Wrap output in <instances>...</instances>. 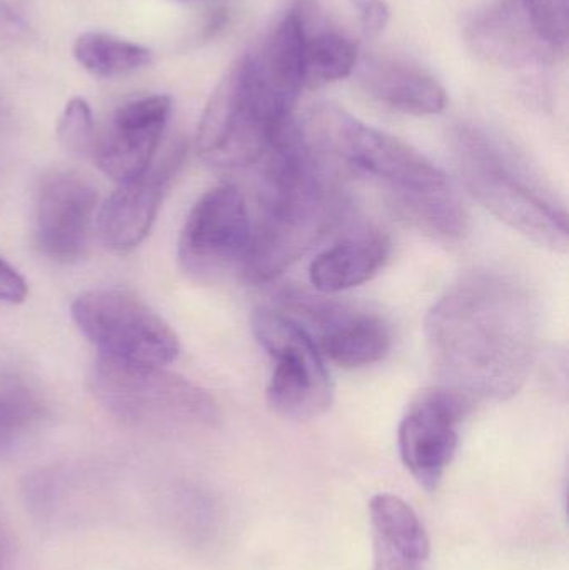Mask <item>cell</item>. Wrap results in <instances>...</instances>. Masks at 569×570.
<instances>
[{"label": "cell", "mask_w": 569, "mask_h": 570, "mask_svg": "<svg viewBox=\"0 0 569 570\" xmlns=\"http://www.w3.org/2000/svg\"><path fill=\"white\" fill-rule=\"evenodd\" d=\"M464 33L471 49L494 66H553L563 57L547 42L521 0L483 3L468 19Z\"/></svg>", "instance_id": "5bb4252c"}, {"label": "cell", "mask_w": 569, "mask_h": 570, "mask_svg": "<svg viewBox=\"0 0 569 570\" xmlns=\"http://www.w3.org/2000/svg\"><path fill=\"white\" fill-rule=\"evenodd\" d=\"M300 126L314 149L383 180L394 196L451 187L447 174L423 154L333 104L314 107Z\"/></svg>", "instance_id": "8992f818"}, {"label": "cell", "mask_w": 569, "mask_h": 570, "mask_svg": "<svg viewBox=\"0 0 569 570\" xmlns=\"http://www.w3.org/2000/svg\"><path fill=\"white\" fill-rule=\"evenodd\" d=\"M374 570H428L430 539L420 515L393 494L370 502Z\"/></svg>", "instance_id": "2e32d148"}, {"label": "cell", "mask_w": 569, "mask_h": 570, "mask_svg": "<svg viewBox=\"0 0 569 570\" xmlns=\"http://www.w3.org/2000/svg\"><path fill=\"white\" fill-rule=\"evenodd\" d=\"M253 239V223L243 194L229 184L207 190L180 230L179 263L193 279L217 283L243 271Z\"/></svg>", "instance_id": "9c48e42d"}, {"label": "cell", "mask_w": 569, "mask_h": 570, "mask_svg": "<svg viewBox=\"0 0 569 570\" xmlns=\"http://www.w3.org/2000/svg\"><path fill=\"white\" fill-rule=\"evenodd\" d=\"M57 137L69 153L92 156L97 140L96 122L92 109L82 97H73L67 102L57 124Z\"/></svg>", "instance_id": "603a6c76"}, {"label": "cell", "mask_w": 569, "mask_h": 570, "mask_svg": "<svg viewBox=\"0 0 569 570\" xmlns=\"http://www.w3.org/2000/svg\"><path fill=\"white\" fill-rule=\"evenodd\" d=\"M23 29V20L19 13L13 12L6 2L0 0V30L2 32L17 33Z\"/></svg>", "instance_id": "4316f807"}, {"label": "cell", "mask_w": 569, "mask_h": 570, "mask_svg": "<svg viewBox=\"0 0 569 570\" xmlns=\"http://www.w3.org/2000/svg\"><path fill=\"white\" fill-rule=\"evenodd\" d=\"M0 570H7L6 554H3L2 538H0Z\"/></svg>", "instance_id": "83f0119b"}, {"label": "cell", "mask_w": 569, "mask_h": 570, "mask_svg": "<svg viewBox=\"0 0 569 570\" xmlns=\"http://www.w3.org/2000/svg\"><path fill=\"white\" fill-rule=\"evenodd\" d=\"M360 80L371 97L400 112L436 116L447 109V90L420 67L394 60H371L361 69Z\"/></svg>", "instance_id": "e0dca14e"}, {"label": "cell", "mask_w": 569, "mask_h": 570, "mask_svg": "<svg viewBox=\"0 0 569 570\" xmlns=\"http://www.w3.org/2000/svg\"><path fill=\"white\" fill-rule=\"evenodd\" d=\"M357 46L334 30L306 36L304 43V87L320 89L346 79L356 70Z\"/></svg>", "instance_id": "ffe728a7"}, {"label": "cell", "mask_w": 569, "mask_h": 570, "mask_svg": "<svg viewBox=\"0 0 569 570\" xmlns=\"http://www.w3.org/2000/svg\"><path fill=\"white\" fill-rule=\"evenodd\" d=\"M89 382L107 414L139 431L179 435L219 422L216 401L204 389L157 365L99 357Z\"/></svg>", "instance_id": "5b68a950"}, {"label": "cell", "mask_w": 569, "mask_h": 570, "mask_svg": "<svg viewBox=\"0 0 569 570\" xmlns=\"http://www.w3.org/2000/svg\"><path fill=\"white\" fill-rule=\"evenodd\" d=\"M257 344L273 361L267 402L291 421L320 417L333 404V382L313 335L283 312L257 308L251 317Z\"/></svg>", "instance_id": "52a82bcc"}, {"label": "cell", "mask_w": 569, "mask_h": 570, "mask_svg": "<svg viewBox=\"0 0 569 570\" xmlns=\"http://www.w3.org/2000/svg\"><path fill=\"white\" fill-rule=\"evenodd\" d=\"M291 308L306 315L316 328L317 348L331 362L346 368L376 364L391 347L383 318L311 295H287Z\"/></svg>", "instance_id": "9a60e30c"}, {"label": "cell", "mask_w": 569, "mask_h": 570, "mask_svg": "<svg viewBox=\"0 0 569 570\" xmlns=\"http://www.w3.org/2000/svg\"><path fill=\"white\" fill-rule=\"evenodd\" d=\"M426 338L444 387L471 402L504 401L523 387L537 357V305L510 277L471 274L433 305Z\"/></svg>", "instance_id": "6da1fadb"}, {"label": "cell", "mask_w": 569, "mask_h": 570, "mask_svg": "<svg viewBox=\"0 0 569 570\" xmlns=\"http://www.w3.org/2000/svg\"><path fill=\"white\" fill-rule=\"evenodd\" d=\"M72 318L100 357L140 365H164L176 361L179 338L166 321L140 298L114 288L79 295Z\"/></svg>", "instance_id": "ba28073f"}, {"label": "cell", "mask_w": 569, "mask_h": 570, "mask_svg": "<svg viewBox=\"0 0 569 570\" xmlns=\"http://www.w3.org/2000/svg\"><path fill=\"white\" fill-rule=\"evenodd\" d=\"M547 42L565 57L568 49V0H521Z\"/></svg>", "instance_id": "cb8c5ba5"}, {"label": "cell", "mask_w": 569, "mask_h": 570, "mask_svg": "<svg viewBox=\"0 0 569 570\" xmlns=\"http://www.w3.org/2000/svg\"><path fill=\"white\" fill-rule=\"evenodd\" d=\"M471 404L461 392L441 385L421 394L404 414L398 431L401 461L426 491H436L450 469Z\"/></svg>", "instance_id": "30bf717a"}, {"label": "cell", "mask_w": 569, "mask_h": 570, "mask_svg": "<svg viewBox=\"0 0 569 570\" xmlns=\"http://www.w3.org/2000/svg\"><path fill=\"white\" fill-rule=\"evenodd\" d=\"M454 156L468 193L498 219L541 247L567 250L568 213L540 177L488 130H454Z\"/></svg>", "instance_id": "3957f363"}, {"label": "cell", "mask_w": 569, "mask_h": 570, "mask_svg": "<svg viewBox=\"0 0 569 570\" xmlns=\"http://www.w3.org/2000/svg\"><path fill=\"white\" fill-rule=\"evenodd\" d=\"M259 214L253 226L244 276L271 283L320 246L347 213L327 157L314 149L300 124L291 122L263 157Z\"/></svg>", "instance_id": "7a4b0ae2"}, {"label": "cell", "mask_w": 569, "mask_h": 570, "mask_svg": "<svg viewBox=\"0 0 569 570\" xmlns=\"http://www.w3.org/2000/svg\"><path fill=\"white\" fill-rule=\"evenodd\" d=\"M296 104L273 89L243 53L217 83L197 129L196 149L219 167H246L263 159L293 122Z\"/></svg>", "instance_id": "277c9868"}, {"label": "cell", "mask_w": 569, "mask_h": 570, "mask_svg": "<svg viewBox=\"0 0 569 570\" xmlns=\"http://www.w3.org/2000/svg\"><path fill=\"white\" fill-rule=\"evenodd\" d=\"M173 100L164 94L124 102L97 134L94 160L106 176L122 184L149 169L169 122Z\"/></svg>", "instance_id": "7c38bea8"}, {"label": "cell", "mask_w": 569, "mask_h": 570, "mask_svg": "<svg viewBox=\"0 0 569 570\" xmlns=\"http://www.w3.org/2000/svg\"><path fill=\"white\" fill-rule=\"evenodd\" d=\"M97 190L76 173H53L40 183L36 197V240L43 256L76 263L89 249Z\"/></svg>", "instance_id": "8fae6325"}, {"label": "cell", "mask_w": 569, "mask_h": 570, "mask_svg": "<svg viewBox=\"0 0 569 570\" xmlns=\"http://www.w3.org/2000/svg\"><path fill=\"white\" fill-rule=\"evenodd\" d=\"M72 52L80 67L100 79L129 76L153 62L147 47L106 32L82 33L73 42Z\"/></svg>", "instance_id": "d6986e66"}, {"label": "cell", "mask_w": 569, "mask_h": 570, "mask_svg": "<svg viewBox=\"0 0 569 570\" xmlns=\"http://www.w3.org/2000/svg\"><path fill=\"white\" fill-rule=\"evenodd\" d=\"M396 206L404 219L434 236L454 239L467 233V213L451 187L396 196Z\"/></svg>", "instance_id": "44dd1931"}, {"label": "cell", "mask_w": 569, "mask_h": 570, "mask_svg": "<svg viewBox=\"0 0 569 570\" xmlns=\"http://www.w3.org/2000/svg\"><path fill=\"white\" fill-rule=\"evenodd\" d=\"M42 417V405L29 392L19 387L0 391V458L22 448Z\"/></svg>", "instance_id": "7402d4cb"}, {"label": "cell", "mask_w": 569, "mask_h": 570, "mask_svg": "<svg viewBox=\"0 0 569 570\" xmlns=\"http://www.w3.org/2000/svg\"><path fill=\"white\" fill-rule=\"evenodd\" d=\"M27 292H29V287H27L26 279L0 257V302L20 304L26 301Z\"/></svg>", "instance_id": "484cf974"}, {"label": "cell", "mask_w": 569, "mask_h": 570, "mask_svg": "<svg viewBox=\"0 0 569 570\" xmlns=\"http://www.w3.org/2000/svg\"><path fill=\"white\" fill-rule=\"evenodd\" d=\"M186 147L174 146L159 163L127 180L100 207L97 229L107 249L126 253L150 233L160 204L183 167Z\"/></svg>", "instance_id": "4fadbf2b"}, {"label": "cell", "mask_w": 569, "mask_h": 570, "mask_svg": "<svg viewBox=\"0 0 569 570\" xmlns=\"http://www.w3.org/2000/svg\"><path fill=\"white\" fill-rule=\"evenodd\" d=\"M360 17L361 30L364 36L373 37L383 33L390 22V7L384 0H350Z\"/></svg>", "instance_id": "d4e9b609"}, {"label": "cell", "mask_w": 569, "mask_h": 570, "mask_svg": "<svg viewBox=\"0 0 569 570\" xmlns=\"http://www.w3.org/2000/svg\"><path fill=\"white\" fill-rule=\"evenodd\" d=\"M390 256V243L377 233L360 234L324 250L310 267L311 284L321 294H337L373 279Z\"/></svg>", "instance_id": "ac0fdd59"}]
</instances>
